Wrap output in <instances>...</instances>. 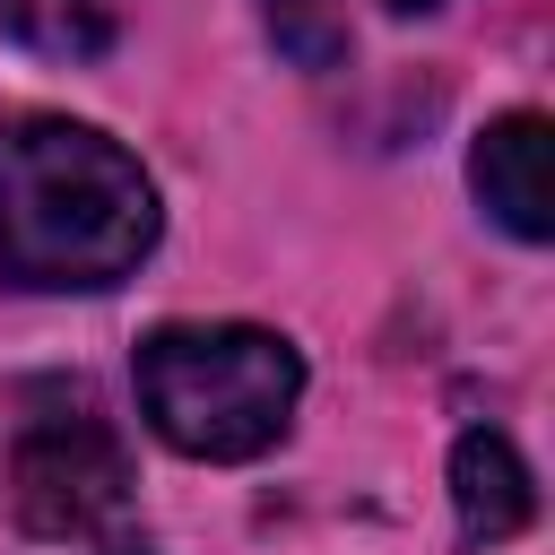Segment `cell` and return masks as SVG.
I'll return each mask as SVG.
<instances>
[{
    "mask_svg": "<svg viewBox=\"0 0 555 555\" xmlns=\"http://www.w3.org/2000/svg\"><path fill=\"white\" fill-rule=\"evenodd\" d=\"M260 26L295 69H338L347 61V0H260Z\"/></svg>",
    "mask_w": 555,
    "mask_h": 555,
    "instance_id": "obj_7",
    "label": "cell"
},
{
    "mask_svg": "<svg viewBox=\"0 0 555 555\" xmlns=\"http://www.w3.org/2000/svg\"><path fill=\"white\" fill-rule=\"evenodd\" d=\"M468 182L486 199V217L520 243H546L555 234V182H546V113H503L477 130V156H468Z\"/></svg>",
    "mask_w": 555,
    "mask_h": 555,
    "instance_id": "obj_4",
    "label": "cell"
},
{
    "mask_svg": "<svg viewBox=\"0 0 555 555\" xmlns=\"http://www.w3.org/2000/svg\"><path fill=\"white\" fill-rule=\"evenodd\" d=\"M9 494L35 538H95L130 503V451L87 390H35L9 451Z\"/></svg>",
    "mask_w": 555,
    "mask_h": 555,
    "instance_id": "obj_3",
    "label": "cell"
},
{
    "mask_svg": "<svg viewBox=\"0 0 555 555\" xmlns=\"http://www.w3.org/2000/svg\"><path fill=\"white\" fill-rule=\"evenodd\" d=\"M304 399V356L251 321H165L139 347V408L191 460H260Z\"/></svg>",
    "mask_w": 555,
    "mask_h": 555,
    "instance_id": "obj_2",
    "label": "cell"
},
{
    "mask_svg": "<svg viewBox=\"0 0 555 555\" xmlns=\"http://www.w3.org/2000/svg\"><path fill=\"white\" fill-rule=\"evenodd\" d=\"M130 0H0V26L43 61H95L121 35Z\"/></svg>",
    "mask_w": 555,
    "mask_h": 555,
    "instance_id": "obj_6",
    "label": "cell"
},
{
    "mask_svg": "<svg viewBox=\"0 0 555 555\" xmlns=\"http://www.w3.org/2000/svg\"><path fill=\"white\" fill-rule=\"evenodd\" d=\"M451 503H460V529H468L477 546H503V538L529 529L538 486H529L520 451H512L503 434L477 425V434H460V451H451Z\"/></svg>",
    "mask_w": 555,
    "mask_h": 555,
    "instance_id": "obj_5",
    "label": "cell"
},
{
    "mask_svg": "<svg viewBox=\"0 0 555 555\" xmlns=\"http://www.w3.org/2000/svg\"><path fill=\"white\" fill-rule=\"evenodd\" d=\"M156 243V182L87 121L26 113L0 130V278L113 286Z\"/></svg>",
    "mask_w": 555,
    "mask_h": 555,
    "instance_id": "obj_1",
    "label": "cell"
},
{
    "mask_svg": "<svg viewBox=\"0 0 555 555\" xmlns=\"http://www.w3.org/2000/svg\"><path fill=\"white\" fill-rule=\"evenodd\" d=\"M390 9H434V0H390Z\"/></svg>",
    "mask_w": 555,
    "mask_h": 555,
    "instance_id": "obj_8",
    "label": "cell"
}]
</instances>
